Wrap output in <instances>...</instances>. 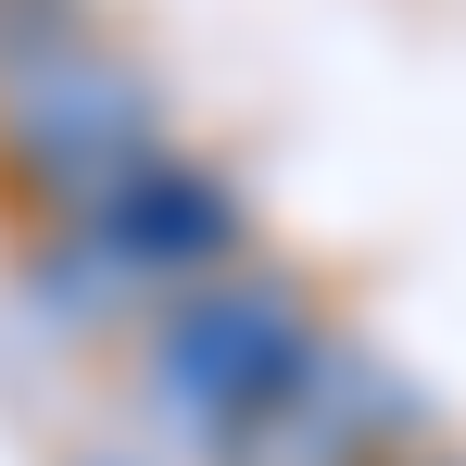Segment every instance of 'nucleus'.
<instances>
[{
    "label": "nucleus",
    "mask_w": 466,
    "mask_h": 466,
    "mask_svg": "<svg viewBox=\"0 0 466 466\" xmlns=\"http://www.w3.org/2000/svg\"><path fill=\"white\" fill-rule=\"evenodd\" d=\"M315 340H328L315 290L278 252H239V265H215V278H189V290H164V303L139 315V390H152L164 429H189V441L215 454Z\"/></svg>",
    "instance_id": "1"
},
{
    "label": "nucleus",
    "mask_w": 466,
    "mask_h": 466,
    "mask_svg": "<svg viewBox=\"0 0 466 466\" xmlns=\"http://www.w3.org/2000/svg\"><path fill=\"white\" fill-rule=\"evenodd\" d=\"M152 139H164V88H152V64H139L127 38H101V25H64V38H38L25 64H0V177L25 189L38 228L88 215Z\"/></svg>",
    "instance_id": "2"
},
{
    "label": "nucleus",
    "mask_w": 466,
    "mask_h": 466,
    "mask_svg": "<svg viewBox=\"0 0 466 466\" xmlns=\"http://www.w3.org/2000/svg\"><path fill=\"white\" fill-rule=\"evenodd\" d=\"M403 454H429V403L403 390L390 353L340 340V328L215 441V466H403Z\"/></svg>",
    "instance_id": "3"
},
{
    "label": "nucleus",
    "mask_w": 466,
    "mask_h": 466,
    "mask_svg": "<svg viewBox=\"0 0 466 466\" xmlns=\"http://www.w3.org/2000/svg\"><path fill=\"white\" fill-rule=\"evenodd\" d=\"M64 228H76V239H101V252H114V265H127L152 303L252 252V215H239V189H228L202 152H177V139H152V152L127 164V177H114L88 215H64Z\"/></svg>",
    "instance_id": "4"
},
{
    "label": "nucleus",
    "mask_w": 466,
    "mask_h": 466,
    "mask_svg": "<svg viewBox=\"0 0 466 466\" xmlns=\"http://www.w3.org/2000/svg\"><path fill=\"white\" fill-rule=\"evenodd\" d=\"M25 303L51 315V328H114V315H152V290L101 252V239L76 228H38V252H25Z\"/></svg>",
    "instance_id": "5"
},
{
    "label": "nucleus",
    "mask_w": 466,
    "mask_h": 466,
    "mask_svg": "<svg viewBox=\"0 0 466 466\" xmlns=\"http://www.w3.org/2000/svg\"><path fill=\"white\" fill-rule=\"evenodd\" d=\"M64 25H88V0H0V64H25V51L64 38Z\"/></svg>",
    "instance_id": "6"
},
{
    "label": "nucleus",
    "mask_w": 466,
    "mask_h": 466,
    "mask_svg": "<svg viewBox=\"0 0 466 466\" xmlns=\"http://www.w3.org/2000/svg\"><path fill=\"white\" fill-rule=\"evenodd\" d=\"M403 466H466V454H403Z\"/></svg>",
    "instance_id": "7"
},
{
    "label": "nucleus",
    "mask_w": 466,
    "mask_h": 466,
    "mask_svg": "<svg viewBox=\"0 0 466 466\" xmlns=\"http://www.w3.org/2000/svg\"><path fill=\"white\" fill-rule=\"evenodd\" d=\"M101 466H114V454H101Z\"/></svg>",
    "instance_id": "8"
}]
</instances>
